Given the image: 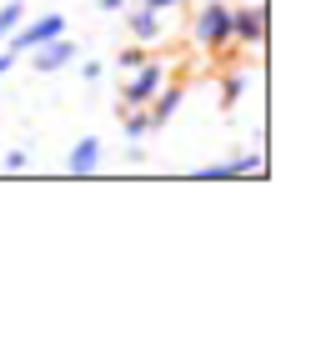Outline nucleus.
Masks as SVG:
<instances>
[{
	"label": "nucleus",
	"instance_id": "nucleus-1",
	"mask_svg": "<svg viewBox=\"0 0 326 352\" xmlns=\"http://www.w3.org/2000/svg\"><path fill=\"white\" fill-rule=\"evenodd\" d=\"M191 36H196V45H206V51H226V45H231V6H226V0H206V6L196 10Z\"/></svg>",
	"mask_w": 326,
	"mask_h": 352
},
{
	"label": "nucleus",
	"instance_id": "nucleus-2",
	"mask_svg": "<svg viewBox=\"0 0 326 352\" xmlns=\"http://www.w3.org/2000/svg\"><path fill=\"white\" fill-rule=\"evenodd\" d=\"M56 36H65V15L51 10V15H36V21H21V25H15L10 36H5V45H10L15 56H30L36 45L56 41Z\"/></svg>",
	"mask_w": 326,
	"mask_h": 352
},
{
	"label": "nucleus",
	"instance_id": "nucleus-3",
	"mask_svg": "<svg viewBox=\"0 0 326 352\" xmlns=\"http://www.w3.org/2000/svg\"><path fill=\"white\" fill-rule=\"evenodd\" d=\"M75 60H80V45L71 36H56V41H45V45L30 51V71L36 76H60V71H71Z\"/></svg>",
	"mask_w": 326,
	"mask_h": 352
},
{
	"label": "nucleus",
	"instance_id": "nucleus-4",
	"mask_svg": "<svg viewBox=\"0 0 326 352\" xmlns=\"http://www.w3.org/2000/svg\"><path fill=\"white\" fill-rule=\"evenodd\" d=\"M161 86H166V66H156V60H141V66L130 71V81L121 86V106H151Z\"/></svg>",
	"mask_w": 326,
	"mask_h": 352
},
{
	"label": "nucleus",
	"instance_id": "nucleus-5",
	"mask_svg": "<svg viewBox=\"0 0 326 352\" xmlns=\"http://www.w3.org/2000/svg\"><path fill=\"white\" fill-rule=\"evenodd\" d=\"M261 36H266V15H261L256 0H251V6H231V41L261 45Z\"/></svg>",
	"mask_w": 326,
	"mask_h": 352
},
{
	"label": "nucleus",
	"instance_id": "nucleus-6",
	"mask_svg": "<svg viewBox=\"0 0 326 352\" xmlns=\"http://www.w3.org/2000/svg\"><path fill=\"white\" fill-rule=\"evenodd\" d=\"M101 156H106L101 136H80L71 146V156H65V171H71V176H91L95 166H101Z\"/></svg>",
	"mask_w": 326,
	"mask_h": 352
},
{
	"label": "nucleus",
	"instance_id": "nucleus-7",
	"mask_svg": "<svg viewBox=\"0 0 326 352\" xmlns=\"http://www.w3.org/2000/svg\"><path fill=\"white\" fill-rule=\"evenodd\" d=\"M126 25H130V36H136L141 45H156L161 41V10H151V6H136Z\"/></svg>",
	"mask_w": 326,
	"mask_h": 352
},
{
	"label": "nucleus",
	"instance_id": "nucleus-8",
	"mask_svg": "<svg viewBox=\"0 0 326 352\" xmlns=\"http://www.w3.org/2000/svg\"><path fill=\"white\" fill-rule=\"evenodd\" d=\"M181 96H186V91H181V86H171V81H166V86L156 91V101H151V131H161V126H166V121L176 116V106H181Z\"/></svg>",
	"mask_w": 326,
	"mask_h": 352
},
{
	"label": "nucleus",
	"instance_id": "nucleus-9",
	"mask_svg": "<svg viewBox=\"0 0 326 352\" xmlns=\"http://www.w3.org/2000/svg\"><path fill=\"white\" fill-rule=\"evenodd\" d=\"M121 131L126 141H145L151 136V106H121Z\"/></svg>",
	"mask_w": 326,
	"mask_h": 352
},
{
	"label": "nucleus",
	"instance_id": "nucleus-10",
	"mask_svg": "<svg viewBox=\"0 0 326 352\" xmlns=\"http://www.w3.org/2000/svg\"><path fill=\"white\" fill-rule=\"evenodd\" d=\"M246 86H251L246 71H226V76H221V106H236L241 96H246Z\"/></svg>",
	"mask_w": 326,
	"mask_h": 352
},
{
	"label": "nucleus",
	"instance_id": "nucleus-11",
	"mask_svg": "<svg viewBox=\"0 0 326 352\" xmlns=\"http://www.w3.org/2000/svg\"><path fill=\"white\" fill-rule=\"evenodd\" d=\"M21 21H25V0H5V6H0V30L10 36Z\"/></svg>",
	"mask_w": 326,
	"mask_h": 352
},
{
	"label": "nucleus",
	"instance_id": "nucleus-12",
	"mask_svg": "<svg viewBox=\"0 0 326 352\" xmlns=\"http://www.w3.org/2000/svg\"><path fill=\"white\" fill-rule=\"evenodd\" d=\"M261 166H266V162H261V151H246V156H236V162H226L231 176H256Z\"/></svg>",
	"mask_w": 326,
	"mask_h": 352
},
{
	"label": "nucleus",
	"instance_id": "nucleus-13",
	"mask_svg": "<svg viewBox=\"0 0 326 352\" xmlns=\"http://www.w3.org/2000/svg\"><path fill=\"white\" fill-rule=\"evenodd\" d=\"M141 60H145V45L136 41V45H126V51L116 56V66H121V71H136V66H141Z\"/></svg>",
	"mask_w": 326,
	"mask_h": 352
},
{
	"label": "nucleus",
	"instance_id": "nucleus-14",
	"mask_svg": "<svg viewBox=\"0 0 326 352\" xmlns=\"http://www.w3.org/2000/svg\"><path fill=\"white\" fill-rule=\"evenodd\" d=\"M5 171H10V176H21V171H30V151H25V146H15V151H5Z\"/></svg>",
	"mask_w": 326,
	"mask_h": 352
},
{
	"label": "nucleus",
	"instance_id": "nucleus-15",
	"mask_svg": "<svg viewBox=\"0 0 326 352\" xmlns=\"http://www.w3.org/2000/svg\"><path fill=\"white\" fill-rule=\"evenodd\" d=\"M196 182H231V171H226V162H216V166H196Z\"/></svg>",
	"mask_w": 326,
	"mask_h": 352
},
{
	"label": "nucleus",
	"instance_id": "nucleus-16",
	"mask_svg": "<svg viewBox=\"0 0 326 352\" xmlns=\"http://www.w3.org/2000/svg\"><path fill=\"white\" fill-rule=\"evenodd\" d=\"M101 76H106V66H101V60H86V66H80V81H86V86H95Z\"/></svg>",
	"mask_w": 326,
	"mask_h": 352
},
{
	"label": "nucleus",
	"instance_id": "nucleus-17",
	"mask_svg": "<svg viewBox=\"0 0 326 352\" xmlns=\"http://www.w3.org/2000/svg\"><path fill=\"white\" fill-rule=\"evenodd\" d=\"M126 162H130V166H141V162H145V151H141V141H130V146H126Z\"/></svg>",
	"mask_w": 326,
	"mask_h": 352
},
{
	"label": "nucleus",
	"instance_id": "nucleus-18",
	"mask_svg": "<svg viewBox=\"0 0 326 352\" xmlns=\"http://www.w3.org/2000/svg\"><path fill=\"white\" fill-rule=\"evenodd\" d=\"M136 6H151V10H176L181 0H136Z\"/></svg>",
	"mask_w": 326,
	"mask_h": 352
},
{
	"label": "nucleus",
	"instance_id": "nucleus-19",
	"mask_svg": "<svg viewBox=\"0 0 326 352\" xmlns=\"http://www.w3.org/2000/svg\"><path fill=\"white\" fill-rule=\"evenodd\" d=\"M95 10H106V15H116V10H126V0H95Z\"/></svg>",
	"mask_w": 326,
	"mask_h": 352
},
{
	"label": "nucleus",
	"instance_id": "nucleus-20",
	"mask_svg": "<svg viewBox=\"0 0 326 352\" xmlns=\"http://www.w3.org/2000/svg\"><path fill=\"white\" fill-rule=\"evenodd\" d=\"M10 66H15V51H10V45H0V76H5Z\"/></svg>",
	"mask_w": 326,
	"mask_h": 352
},
{
	"label": "nucleus",
	"instance_id": "nucleus-21",
	"mask_svg": "<svg viewBox=\"0 0 326 352\" xmlns=\"http://www.w3.org/2000/svg\"><path fill=\"white\" fill-rule=\"evenodd\" d=\"M0 45H5V30H0Z\"/></svg>",
	"mask_w": 326,
	"mask_h": 352
}]
</instances>
